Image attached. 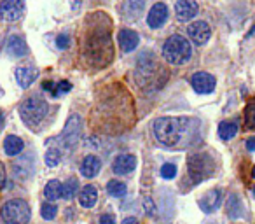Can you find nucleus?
<instances>
[{"label": "nucleus", "instance_id": "obj_1", "mask_svg": "<svg viewBox=\"0 0 255 224\" xmlns=\"http://www.w3.org/2000/svg\"><path fill=\"white\" fill-rule=\"evenodd\" d=\"M89 28L86 30L84 42H82V56L86 58L89 67L103 68L114 58V44L110 37L112 21L105 12H95L88 19Z\"/></svg>", "mask_w": 255, "mask_h": 224}, {"label": "nucleus", "instance_id": "obj_2", "mask_svg": "<svg viewBox=\"0 0 255 224\" xmlns=\"http://www.w3.org/2000/svg\"><path fill=\"white\" fill-rule=\"evenodd\" d=\"M199 121L192 118H157L152 125L156 140L168 149H185L199 137Z\"/></svg>", "mask_w": 255, "mask_h": 224}, {"label": "nucleus", "instance_id": "obj_3", "mask_svg": "<svg viewBox=\"0 0 255 224\" xmlns=\"http://www.w3.org/2000/svg\"><path fill=\"white\" fill-rule=\"evenodd\" d=\"M135 79L140 88L156 89L164 82L166 72H164V67H161L154 58H147L145 53H143L138 60V65H136Z\"/></svg>", "mask_w": 255, "mask_h": 224}, {"label": "nucleus", "instance_id": "obj_4", "mask_svg": "<svg viewBox=\"0 0 255 224\" xmlns=\"http://www.w3.org/2000/svg\"><path fill=\"white\" fill-rule=\"evenodd\" d=\"M47 112H49V105L40 96H30V98L23 100L19 105V116H21L23 123L30 128H37L46 119Z\"/></svg>", "mask_w": 255, "mask_h": 224}, {"label": "nucleus", "instance_id": "obj_5", "mask_svg": "<svg viewBox=\"0 0 255 224\" xmlns=\"http://www.w3.org/2000/svg\"><path fill=\"white\" fill-rule=\"evenodd\" d=\"M163 56L171 65H185L192 56V46L185 37L171 35L164 42Z\"/></svg>", "mask_w": 255, "mask_h": 224}, {"label": "nucleus", "instance_id": "obj_6", "mask_svg": "<svg viewBox=\"0 0 255 224\" xmlns=\"http://www.w3.org/2000/svg\"><path fill=\"white\" fill-rule=\"evenodd\" d=\"M187 172H189L191 181L194 182V184H198V182L212 177L213 172H215V161H213V158L206 153L189 154Z\"/></svg>", "mask_w": 255, "mask_h": 224}, {"label": "nucleus", "instance_id": "obj_7", "mask_svg": "<svg viewBox=\"0 0 255 224\" xmlns=\"http://www.w3.org/2000/svg\"><path fill=\"white\" fill-rule=\"evenodd\" d=\"M0 217L5 224H28L30 217H32V210L25 200L14 198L2 205Z\"/></svg>", "mask_w": 255, "mask_h": 224}, {"label": "nucleus", "instance_id": "obj_8", "mask_svg": "<svg viewBox=\"0 0 255 224\" xmlns=\"http://www.w3.org/2000/svg\"><path fill=\"white\" fill-rule=\"evenodd\" d=\"M81 128H82L81 118H79L77 114L70 116L63 128V133H61V142H63V146L67 147V149L75 147V144L79 142V139H81Z\"/></svg>", "mask_w": 255, "mask_h": 224}, {"label": "nucleus", "instance_id": "obj_9", "mask_svg": "<svg viewBox=\"0 0 255 224\" xmlns=\"http://www.w3.org/2000/svg\"><path fill=\"white\" fill-rule=\"evenodd\" d=\"M25 12L23 0H2L0 2V18L7 23L18 21Z\"/></svg>", "mask_w": 255, "mask_h": 224}, {"label": "nucleus", "instance_id": "obj_10", "mask_svg": "<svg viewBox=\"0 0 255 224\" xmlns=\"http://www.w3.org/2000/svg\"><path fill=\"white\" fill-rule=\"evenodd\" d=\"M187 33L194 44L205 46L210 40V37H212V28H210V25L205 21H194L187 26Z\"/></svg>", "mask_w": 255, "mask_h": 224}, {"label": "nucleus", "instance_id": "obj_11", "mask_svg": "<svg viewBox=\"0 0 255 224\" xmlns=\"http://www.w3.org/2000/svg\"><path fill=\"white\" fill-rule=\"evenodd\" d=\"M191 84L198 95H210L215 91V77L212 74H206V72H198L192 75Z\"/></svg>", "mask_w": 255, "mask_h": 224}, {"label": "nucleus", "instance_id": "obj_12", "mask_svg": "<svg viewBox=\"0 0 255 224\" xmlns=\"http://www.w3.org/2000/svg\"><path fill=\"white\" fill-rule=\"evenodd\" d=\"M198 2L196 0H177L175 4V14H177V19L182 23L191 21L192 18H196L198 14Z\"/></svg>", "mask_w": 255, "mask_h": 224}, {"label": "nucleus", "instance_id": "obj_13", "mask_svg": "<svg viewBox=\"0 0 255 224\" xmlns=\"http://www.w3.org/2000/svg\"><path fill=\"white\" fill-rule=\"evenodd\" d=\"M145 11V0H126L121 7V14L126 21H135Z\"/></svg>", "mask_w": 255, "mask_h": 224}, {"label": "nucleus", "instance_id": "obj_14", "mask_svg": "<svg viewBox=\"0 0 255 224\" xmlns=\"http://www.w3.org/2000/svg\"><path fill=\"white\" fill-rule=\"evenodd\" d=\"M168 19V7L163 2H157V4L152 5V9L147 14V23H149L150 28H159L166 23Z\"/></svg>", "mask_w": 255, "mask_h": 224}, {"label": "nucleus", "instance_id": "obj_15", "mask_svg": "<svg viewBox=\"0 0 255 224\" xmlns=\"http://www.w3.org/2000/svg\"><path fill=\"white\" fill-rule=\"evenodd\" d=\"M135 168H136V158L133 154H119L112 163V170L119 175L131 174Z\"/></svg>", "mask_w": 255, "mask_h": 224}, {"label": "nucleus", "instance_id": "obj_16", "mask_svg": "<svg viewBox=\"0 0 255 224\" xmlns=\"http://www.w3.org/2000/svg\"><path fill=\"white\" fill-rule=\"evenodd\" d=\"M220 202H222V191L220 189H212L199 200V207H201V210L205 214H212L220 207Z\"/></svg>", "mask_w": 255, "mask_h": 224}, {"label": "nucleus", "instance_id": "obj_17", "mask_svg": "<svg viewBox=\"0 0 255 224\" xmlns=\"http://www.w3.org/2000/svg\"><path fill=\"white\" fill-rule=\"evenodd\" d=\"M117 42H119L121 49L126 51V53H131L133 49H136V46H138L140 42V37L138 33L135 32V30H121L119 35H117Z\"/></svg>", "mask_w": 255, "mask_h": 224}, {"label": "nucleus", "instance_id": "obj_18", "mask_svg": "<svg viewBox=\"0 0 255 224\" xmlns=\"http://www.w3.org/2000/svg\"><path fill=\"white\" fill-rule=\"evenodd\" d=\"M28 51L26 47V42L21 39L19 35H11L7 39V44H5V53L12 58H23Z\"/></svg>", "mask_w": 255, "mask_h": 224}, {"label": "nucleus", "instance_id": "obj_19", "mask_svg": "<svg viewBox=\"0 0 255 224\" xmlns=\"http://www.w3.org/2000/svg\"><path fill=\"white\" fill-rule=\"evenodd\" d=\"M39 77V70L33 67H18L16 68V81L21 88H28L33 84V81Z\"/></svg>", "mask_w": 255, "mask_h": 224}, {"label": "nucleus", "instance_id": "obj_20", "mask_svg": "<svg viewBox=\"0 0 255 224\" xmlns=\"http://www.w3.org/2000/svg\"><path fill=\"white\" fill-rule=\"evenodd\" d=\"M100 168H102V161H100V158L89 154V156H86L84 160H82L81 174L84 175L86 179H93V177H96V175H98Z\"/></svg>", "mask_w": 255, "mask_h": 224}, {"label": "nucleus", "instance_id": "obj_21", "mask_svg": "<svg viewBox=\"0 0 255 224\" xmlns=\"http://www.w3.org/2000/svg\"><path fill=\"white\" fill-rule=\"evenodd\" d=\"M96 198H98V193H96L95 186L88 184L81 189V195H79V203H81L84 209H91L95 207L96 203Z\"/></svg>", "mask_w": 255, "mask_h": 224}, {"label": "nucleus", "instance_id": "obj_22", "mask_svg": "<svg viewBox=\"0 0 255 224\" xmlns=\"http://www.w3.org/2000/svg\"><path fill=\"white\" fill-rule=\"evenodd\" d=\"M23 147H25L23 140L16 135H9L7 139L4 140V151L7 156H18V154L23 151Z\"/></svg>", "mask_w": 255, "mask_h": 224}, {"label": "nucleus", "instance_id": "obj_23", "mask_svg": "<svg viewBox=\"0 0 255 224\" xmlns=\"http://www.w3.org/2000/svg\"><path fill=\"white\" fill-rule=\"evenodd\" d=\"M243 203H241L240 196L238 195H231L229 200H227V216L233 217V219H238V217L243 216Z\"/></svg>", "mask_w": 255, "mask_h": 224}, {"label": "nucleus", "instance_id": "obj_24", "mask_svg": "<svg viewBox=\"0 0 255 224\" xmlns=\"http://www.w3.org/2000/svg\"><path fill=\"white\" fill-rule=\"evenodd\" d=\"M32 168H33L32 160L30 158H23V160H19L14 165V175L19 181H25V179H28L32 175Z\"/></svg>", "mask_w": 255, "mask_h": 224}, {"label": "nucleus", "instance_id": "obj_25", "mask_svg": "<svg viewBox=\"0 0 255 224\" xmlns=\"http://www.w3.org/2000/svg\"><path fill=\"white\" fill-rule=\"evenodd\" d=\"M238 133V125L234 121H222L219 125V137L222 140H231Z\"/></svg>", "mask_w": 255, "mask_h": 224}, {"label": "nucleus", "instance_id": "obj_26", "mask_svg": "<svg viewBox=\"0 0 255 224\" xmlns=\"http://www.w3.org/2000/svg\"><path fill=\"white\" fill-rule=\"evenodd\" d=\"M44 195H46L47 202H56L61 198V184L58 181H49L44 188Z\"/></svg>", "mask_w": 255, "mask_h": 224}, {"label": "nucleus", "instance_id": "obj_27", "mask_svg": "<svg viewBox=\"0 0 255 224\" xmlns=\"http://www.w3.org/2000/svg\"><path fill=\"white\" fill-rule=\"evenodd\" d=\"M107 191H109V195L114 196V198H123V196H126L128 188H126V184L121 181H109Z\"/></svg>", "mask_w": 255, "mask_h": 224}, {"label": "nucleus", "instance_id": "obj_28", "mask_svg": "<svg viewBox=\"0 0 255 224\" xmlns=\"http://www.w3.org/2000/svg\"><path fill=\"white\" fill-rule=\"evenodd\" d=\"M77 189H79V182L75 179H70L65 184H61V198L72 200L75 196V193H77Z\"/></svg>", "mask_w": 255, "mask_h": 224}, {"label": "nucleus", "instance_id": "obj_29", "mask_svg": "<svg viewBox=\"0 0 255 224\" xmlns=\"http://www.w3.org/2000/svg\"><path fill=\"white\" fill-rule=\"evenodd\" d=\"M245 126L248 130H255V100L248 102L245 107Z\"/></svg>", "mask_w": 255, "mask_h": 224}, {"label": "nucleus", "instance_id": "obj_30", "mask_svg": "<svg viewBox=\"0 0 255 224\" xmlns=\"http://www.w3.org/2000/svg\"><path fill=\"white\" fill-rule=\"evenodd\" d=\"M56 214H58V209L54 203L49 202V203H44V205L40 207V216H42L46 221H53L54 217H56Z\"/></svg>", "mask_w": 255, "mask_h": 224}, {"label": "nucleus", "instance_id": "obj_31", "mask_svg": "<svg viewBox=\"0 0 255 224\" xmlns=\"http://www.w3.org/2000/svg\"><path fill=\"white\" fill-rule=\"evenodd\" d=\"M61 160V154L58 149H49L46 153V165L47 167H56L58 163H60Z\"/></svg>", "mask_w": 255, "mask_h": 224}, {"label": "nucleus", "instance_id": "obj_32", "mask_svg": "<svg viewBox=\"0 0 255 224\" xmlns=\"http://www.w3.org/2000/svg\"><path fill=\"white\" fill-rule=\"evenodd\" d=\"M175 175H177V165L173 163H164L163 167H161V177L163 179H173Z\"/></svg>", "mask_w": 255, "mask_h": 224}, {"label": "nucleus", "instance_id": "obj_33", "mask_svg": "<svg viewBox=\"0 0 255 224\" xmlns=\"http://www.w3.org/2000/svg\"><path fill=\"white\" fill-rule=\"evenodd\" d=\"M72 89V84L68 81H61V82H58L56 86H54V93H53V96H60L61 93H68Z\"/></svg>", "mask_w": 255, "mask_h": 224}, {"label": "nucleus", "instance_id": "obj_34", "mask_svg": "<svg viewBox=\"0 0 255 224\" xmlns=\"http://www.w3.org/2000/svg\"><path fill=\"white\" fill-rule=\"evenodd\" d=\"M56 46L60 47V49H67L68 46H70V37L67 35V33H61V35L56 37Z\"/></svg>", "mask_w": 255, "mask_h": 224}, {"label": "nucleus", "instance_id": "obj_35", "mask_svg": "<svg viewBox=\"0 0 255 224\" xmlns=\"http://www.w3.org/2000/svg\"><path fill=\"white\" fill-rule=\"evenodd\" d=\"M143 210H145L149 216H154L156 205H154V202H152V198H150V196H145V198H143Z\"/></svg>", "mask_w": 255, "mask_h": 224}, {"label": "nucleus", "instance_id": "obj_36", "mask_svg": "<svg viewBox=\"0 0 255 224\" xmlns=\"http://www.w3.org/2000/svg\"><path fill=\"white\" fill-rule=\"evenodd\" d=\"M100 224H116V221H114V217L110 214H103L100 217Z\"/></svg>", "mask_w": 255, "mask_h": 224}, {"label": "nucleus", "instance_id": "obj_37", "mask_svg": "<svg viewBox=\"0 0 255 224\" xmlns=\"http://www.w3.org/2000/svg\"><path fill=\"white\" fill-rule=\"evenodd\" d=\"M5 186V170H4V165L0 163V189Z\"/></svg>", "mask_w": 255, "mask_h": 224}, {"label": "nucleus", "instance_id": "obj_38", "mask_svg": "<svg viewBox=\"0 0 255 224\" xmlns=\"http://www.w3.org/2000/svg\"><path fill=\"white\" fill-rule=\"evenodd\" d=\"M54 86H56V84H54V82L46 81V82H44V84H42V88L46 89V91H49L51 95H53V93H54Z\"/></svg>", "mask_w": 255, "mask_h": 224}, {"label": "nucleus", "instance_id": "obj_39", "mask_svg": "<svg viewBox=\"0 0 255 224\" xmlns=\"http://www.w3.org/2000/svg\"><path fill=\"white\" fill-rule=\"evenodd\" d=\"M247 149L248 151H255V137H252V139L247 140Z\"/></svg>", "mask_w": 255, "mask_h": 224}, {"label": "nucleus", "instance_id": "obj_40", "mask_svg": "<svg viewBox=\"0 0 255 224\" xmlns=\"http://www.w3.org/2000/svg\"><path fill=\"white\" fill-rule=\"evenodd\" d=\"M123 224H138V221H136V217H126L123 221Z\"/></svg>", "mask_w": 255, "mask_h": 224}, {"label": "nucleus", "instance_id": "obj_41", "mask_svg": "<svg viewBox=\"0 0 255 224\" xmlns=\"http://www.w3.org/2000/svg\"><path fill=\"white\" fill-rule=\"evenodd\" d=\"M2 123H4V114H2V110H0V128H2Z\"/></svg>", "mask_w": 255, "mask_h": 224}, {"label": "nucleus", "instance_id": "obj_42", "mask_svg": "<svg viewBox=\"0 0 255 224\" xmlns=\"http://www.w3.org/2000/svg\"><path fill=\"white\" fill-rule=\"evenodd\" d=\"M252 175H254V177H255V168H254V172H252Z\"/></svg>", "mask_w": 255, "mask_h": 224}, {"label": "nucleus", "instance_id": "obj_43", "mask_svg": "<svg viewBox=\"0 0 255 224\" xmlns=\"http://www.w3.org/2000/svg\"><path fill=\"white\" fill-rule=\"evenodd\" d=\"M254 196H255V188H254Z\"/></svg>", "mask_w": 255, "mask_h": 224}]
</instances>
